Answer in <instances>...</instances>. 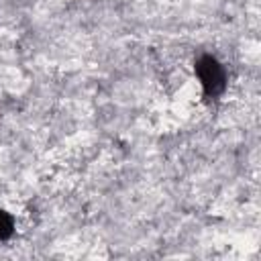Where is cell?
<instances>
[{
	"mask_svg": "<svg viewBox=\"0 0 261 261\" xmlns=\"http://www.w3.org/2000/svg\"><path fill=\"white\" fill-rule=\"evenodd\" d=\"M196 71H198V77H200V82H202V86H204L208 96H216V94L222 92V88H224V71H222V67L218 65V61L214 57L204 55L198 61Z\"/></svg>",
	"mask_w": 261,
	"mask_h": 261,
	"instance_id": "1",
	"label": "cell"
},
{
	"mask_svg": "<svg viewBox=\"0 0 261 261\" xmlns=\"http://www.w3.org/2000/svg\"><path fill=\"white\" fill-rule=\"evenodd\" d=\"M12 234V218L0 210V239H8Z\"/></svg>",
	"mask_w": 261,
	"mask_h": 261,
	"instance_id": "2",
	"label": "cell"
}]
</instances>
